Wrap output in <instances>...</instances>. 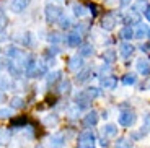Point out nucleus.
Instances as JSON below:
<instances>
[{"mask_svg": "<svg viewBox=\"0 0 150 148\" xmlns=\"http://www.w3.org/2000/svg\"><path fill=\"white\" fill-rule=\"evenodd\" d=\"M98 119H100V116H98V112H96V111H91V112H88V114H86L85 117H83V125H85V127L96 125Z\"/></svg>", "mask_w": 150, "mask_h": 148, "instance_id": "obj_8", "label": "nucleus"}, {"mask_svg": "<svg viewBox=\"0 0 150 148\" xmlns=\"http://www.w3.org/2000/svg\"><path fill=\"white\" fill-rule=\"evenodd\" d=\"M149 26L147 25H139V28H137V31L134 33V37L135 39H144V37H149Z\"/></svg>", "mask_w": 150, "mask_h": 148, "instance_id": "obj_15", "label": "nucleus"}, {"mask_svg": "<svg viewBox=\"0 0 150 148\" xmlns=\"http://www.w3.org/2000/svg\"><path fill=\"white\" fill-rule=\"evenodd\" d=\"M31 42H33V39H31V33H26V34H25V39H23V44H25V46H31Z\"/></svg>", "mask_w": 150, "mask_h": 148, "instance_id": "obj_41", "label": "nucleus"}, {"mask_svg": "<svg viewBox=\"0 0 150 148\" xmlns=\"http://www.w3.org/2000/svg\"><path fill=\"white\" fill-rule=\"evenodd\" d=\"M90 77H91V70H90V68H82L80 72H77L75 82H77V83H85Z\"/></svg>", "mask_w": 150, "mask_h": 148, "instance_id": "obj_12", "label": "nucleus"}, {"mask_svg": "<svg viewBox=\"0 0 150 148\" xmlns=\"http://www.w3.org/2000/svg\"><path fill=\"white\" fill-rule=\"evenodd\" d=\"M59 52H60V49L54 46V47H49L47 51L44 52V57H46V59H49V60H51V59H54V57H56L57 54H59Z\"/></svg>", "mask_w": 150, "mask_h": 148, "instance_id": "obj_29", "label": "nucleus"}, {"mask_svg": "<svg viewBox=\"0 0 150 148\" xmlns=\"http://www.w3.org/2000/svg\"><path fill=\"white\" fill-rule=\"evenodd\" d=\"M28 5H30V0H13L11 2V10L15 13H21Z\"/></svg>", "mask_w": 150, "mask_h": 148, "instance_id": "obj_11", "label": "nucleus"}, {"mask_svg": "<svg viewBox=\"0 0 150 148\" xmlns=\"http://www.w3.org/2000/svg\"><path fill=\"white\" fill-rule=\"evenodd\" d=\"M46 72H47V65L46 63H39L38 62L36 63V67H34V70L33 72H30V73H26L30 78H39V77H42V75H46Z\"/></svg>", "mask_w": 150, "mask_h": 148, "instance_id": "obj_6", "label": "nucleus"}, {"mask_svg": "<svg viewBox=\"0 0 150 148\" xmlns=\"http://www.w3.org/2000/svg\"><path fill=\"white\" fill-rule=\"evenodd\" d=\"M132 147V142L129 138H119L116 142V148H131Z\"/></svg>", "mask_w": 150, "mask_h": 148, "instance_id": "obj_32", "label": "nucleus"}, {"mask_svg": "<svg viewBox=\"0 0 150 148\" xmlns=\"http://www.w3.org/2000/svg\"><path fill=\"white\" fill-rule=\"evenodd\" d=\"M124 21H126V25H139L140 21V16L137 15V11H131V13H127L126 15V18H124Z\"/></svg>", "mask_w": 150, "mask_h": 148, "instance_id": "obj_18", "label": "nucleus"}, {"mask_svg": "<svg viewBox=\"0 0 150 148\" xmlns=\"http://www.w3.org/2000/svg\"><path fill=\"white\" fill-rule=\"evenodd\" d=\"M8 70H10V73L15 78L21 77V68L18 67V63H8Z\"/></svg>", "mask_w": 150, "mask_h": 148, "instance_id": "obj_28", "label": "nucleus"}, {"mask_svg": "<svg viewBox=\"0 0 150 148\" xmlns=\"http://www.w3.org/2000/svg\"><path fill=\"white\" fill-rule=\"evenodd\" d=\"M135 119H137V116H135V112L131 111V109H127V111H121L119 124L122 127H132L135 124Z\"/></svg>", "mask_w": 150, "mask_h": 148, "instance_id": "obj_3", "label": "nucleus"}, {"mask_svg": "<svg viewBox=\"0 0 150 148\" xmlns=\"http://www.w3.org/2000/svg\"><path fill=\"white\" fill-rule=\"evenodd\" d=\"M119 37L122 41H131L132 37H134V30H132V26H124L122 30L119 31Z\"/></svg>", "mask_w": 150, "mask_h": 148, "instance_id": "obj_13", "label": "nucleus"}, {"mask_svg": "<svg viewBox=\"0 0 150 148\" xmlns=\"http://www.w3.org/2000/svg\"><path fill=\"white\" fill-rule=\"evenodd\" d=\"M69 68H70V70H74V72L82 70V68H83V59L80 56L70 57V60H69Z\"/></svg>", "mask_w": 150, "mask_h": 148, "instance_id": "obj_9", "label": "nucleus"}, {"mask_svg": "<svg viewBox=\"0 0 150 148\" xmlns=\"http://www.w3.org/2000/svg\"><path fill=\"white\" fill-rule=\"evenodd\" d=\"M44 124H47V125H56L57 124V116H54V117H46Z\"/></svg>", "mask_w": 150, "mask_h": 148, "instance_id": "obj_39", "label": "nucleus"}, {"mask_svg": "<svg viewBox=\"0 0 150 148\" xmlns=\"http://www.w3.org/2000/svg\"><path fill=\"white\" fill-rule=\"evenodd\" d=\"M116 85H117V80L114 77H105V78H101V86L105 90H114V88H116Z\"/></svg>", "mask_w": 150, "mask_h": 148, "instance_id": "obj_14", "label": "nucleus"}, {"mask_svg": "<svg viewBox=\"0 0 150 148\" xmlns=\"http://www.w3.org/2000/svg\"><path fill=\"white\" fill-rule=\"evenodd\" d=\"M4 68H8V63L5 60H0V70H4Z\"/></svg>", "mask_w": 150, "mask_h": 148, "instance_id": "obj_45", "label": "nucleus"}, {"mask_svg": "<svg viewBox=\"0 0 150 148\" xmlns=\"http://www.w3.org/2000/svg\"><path fill=\"white\" fill-rule=\"evenodd\" d=\"M65 42H67V46H70V47H79V46H82V36H80L79 33H72L65 37Z\"/></svg>", "mask_w": 150, "mask_h": 148, "instance_id": "obj_7", "label": "nucleus"}, {"mask_svg": "<svg viewBox=\"0 0 150 148\" xmlns=\"http://www.w3.org/2000/svg\"><path fill=\"white\" fill-rule=\"evenodd\" d=\"M91 99L85 94V91H80L77 96H75V104H77V107L79 109H86V107L90 106Z\"/></svg>", "mask_w": 150, "mask_h": 148, "instance_id": "obj_5", "label": "nucleus"}, {"mask_svg": "<svg viewBox=\"0 0 150 148\" xmlns=\"http://www.w3.org/2000/svg\"><path fill=\"white\" fill-rule=\"evenodd\" d=\"M57 21H59L60 30H69V28L72 26V21H70V18H69V16H65L64 13H62V16H60V18L57 20Z\"/></svg>", "mask_w": 150, "mask_h": 148, "instance_id": "obj_26", "label": "nucleus"}, {"mask_svg": "<svg viewBox=\"0 0 150 148\" xmlns=\"http://www.w3.org/2000/svg\"><path fill=\"white\" fill-rule=\"evenodd\" d=\"M95 133L91 130H83L79 135V148H93Z\"/></svg>", "mask_w": 150, "mask_h": 148, "instance_id": "obj_2", "label": "nucleus"}, {"mask_svg": "<svg viewBox=\"0 0 150 148\" xmlns=\"http://www.w3.org/2000/svg\"><path fill=\"white\" fill-rule=\"evenodd\" d=\"M10 135H11V133L8 132V130L0 132V143H8V142H10Z\"/></svg>", "mask_w": 150, "mask_h": 148, "instance_id": "obj_36", "label": "nucleus"}, {"mask_svg": "<svg viewBox=\"0 0 150 148\" xmlns=\"http://www.w3.org/2000/svg\"><path fill=\"white\" fill-rule=\"evenodd\" d=\"M83 91H85V94L90 98V99H95V98L101 96V90H100V88H95V86H90V88L83 90Z\"/></svg>", "mask_w": 150, "mask_h": 148, "instance_id": "obj_23", "label": "nucleus"}, {"mask_svg": "<svg viewBox=\"0 0 150 148\" xmlns=\"http://www.w3.org/2000/svg\"><path fill=\"white\" fill-rule=\"evenodd\" d=\"M8 86H10V82H8L5 77H0V90H8Z\"/></svg>", "mask_w": 150, "mask_h": 148, "instance_id": "obj_38", "label": "nucleus"}, {"mask_svg": "<svg viewBox=\"0 0 150 148\" xmlns=\"http://www.w3.org/2000/svg\"><path fill=\"white\" fill-rule=\"evenodd\" d=\"M80 57H90V56H93V52H95V49H93V46L91 44H82L80 46Z\"/></svg>", "mask_w": 150, "mask_h": 148, "instance_id": "obj_20", "label": "nucleus"}, {"mask_svg": "<svg viewBox=\"0 0 150 148\" xmlns=\"http://www.w3.org/2000/svg\"><path fill=\"white\" fill-rule=\"evenodd\" d=\"M135 47L131 44V42H122V44L119 46V52H121V56L124 57V59H127V57H131L132 54H134Z\"/></svg>", "mask_w": 150, "mask_h": 148, "instance_id": "obj_10", "label": "nucleus"}, {"mask_svg": "<svg viewBox=\"0 0 150 148\" xmlns=\"http://www.w3.org/2000/svg\"><path fill=\"white\" fill-rule=\"evenodd\" d=\"M51 42H54V44H57V42L62 41V36H60L59 33H49V37H47Z\"/></svg>", "mask_w": 150, "mask_h": 148, "instance_id": "obj_34", "label": "nucleus"}, {"mask_svg": "<svg viewBox=\"0 0 150 148\" xmlns=\"http://www.w3.org/2000/svg\"><path fill=\"white\" fill-rule=\"evenodd\" d=\"M62 80V72L60 70H56V72H51L47 75V85H54V83L60 82Z\"/></svg>", "mask_w": 150, "mask_h": 148, "instance_id": "obj_21", "label": "nucleus"}, {"mask_svg": "<svg viewBox=\"0 0 150 148\" xmlns=\"http://www.w3.org/2000/svg\"><path fill=\"white\" fill-rule=\"evenodd\" d=\"M70 86H72V83L69 82V80H60V85H59V88H57V91L69 93V91H70Z\"/></svg>", "mask_w": 150, "mask_h": 148, "instance_id": "obj_31", "label": "nucleus"}, {"mask_svg": "<svg viewBox=\"0 0 150 148\" xmlns=\"http://www.w3.org/2000/svg\"><path fill=\"white\" fill-rule=\"evenodd\" d=\"M129 2H131V0H121V4H122V5H127Z\"/></svg>", "mask_w": 150, "mask_h": 148, "instance_id": "obj_46", "label": "nucleus"}, {"mask_svg": "<svg viewBox=\"0 0 150 148\" xmlns=\"http://www.w3.org/2000/svg\"><path fill=\"white\" fill-rule=\"evenodd\" d=\"M116 23H117L116 16L112 15V13H106V15L103 16V20H101V28L106 30V31H111L112 28L116 26Z\"/></svg>", "mask_w": 150, "mask_h": 148, "instance_id": "obj_4", "label": "nucleus"}, {"mask_svg": "<svg viewBox=\"0 0 150 148\" xmlns=\"http://www.w3.org/2000/svg\"><path fill=\"white\" fill-rule=\"evenodd\" d=\"M44 15H46V21L51 25V23H56L57 20L62 16V10H60L59 7H56V5H52V4H47L46 5Z\"/></svg>", "mask_w": 150, "mask_h": 148, "instance_id": "obj_1", "label": "nucleus"}, {"mask_svg": "<svg viewBox=\"0 0 150 148\" xmlns=\"http://www.w3.org/2000/svg\"><path fill=\"white\" fill-rule=\"evenodd\" d=\"M103 59H105L106 63H114V60H116V52L112 51V49H108V51L103 52Z\"/></svg>", "mask_w": 150, "mask_h": 148, "instance_id": "obj_25", "label": "nucleus"}, {"mask_svg": "<svg viewBox=\"0 0 150 148\" xmlns=\"http://www.w3.org/2000/svg\"><path fill=\"white\" fill-rule=\"evenodd\" d=\"M7 56L8 57H13V59H18V57H21V51H20L18 47H15V46H8Z\"/></svg>", "mask_w": 150, "mask_h": 148, "instance_id": "obj_27", "label": "nucleus"}, {"mask_svg": "<svg viewBox=\"0 0 150 148\" xmlns=\"http://www.w3.org/2000/svg\"><path fill=\"white\" fill-rule=\"evenodd\" d=\"M88 10H90L91 16H96V13H98V7H96L95 4H90V5H88Z\"/></svg>", "mask_w": 150, "mask_h": 148, "instance_id": "obj_42", "label": "nucleus"}, {"mask_svg": "<svg viewBox=\"0 0 150 148\" xmlns=\"http://www.w3.org/2000/svg\"><path fill=\"white\" fill-rule=\"evenodd\" d=\"M142 90H150V77H147L145 83H142V86H140Z\"/></svg>", "mask_w": 150, "mask_h": 148, "instance_id": "obj_43", "label": "nucleus"}, {"mask_svg": "<svg viewBox=\"0 0 150 148\" xmlns=\"http://www.w3.org/2000/svg\"><path fill=\"white\" fill-rule=\"evenodd\" d=\"M135 82H137V75L135 73H126L122 77V85H126V86L135 85Z\"/></svg>", "mask_w": 150, "mask_h": 148, "instance_id": "obj_24", "label": "nucleus"}, {"mask_svg": "<svg viewBox=\"0 0 150 148\" xmlns=\"http://www.w3.org/2000/svg\"><path fill=\"white\" fill-rule=\"evenodd\" d=\"M137 70L139 73H142L144 77H150V63L147 60H139L137 62Z\"/></svg>", "mask_w": 150, "mask_h": 148, "instance_id": "obj_16", "label": "nucleus"}, {"mask_svg": "<svg viewBox=\"0 0 150 148\" xmlns=\"http://www.w3.org/2000/svg\"><path fill=\"white\" fill-rule=\"evenodd\" d=\"M11 114H13V112H11V109H7V107L0 109V119H8Z\"/></svg>", "mask_w": 150, "mask_h": 148, "instance_id": "obj_37", "label": "nucleus"}, {"mask_svg": "<svg viewBox=\"0 0 150 148\" xmlns=\"http://www.w3.org/2000/svg\"><path fill=\"white\" fill-rule=\"evenodd\" d=\"M72 10H74V15H75V16H83V15L86 13L85 7H83L82 4H75L74 7H72Z\"/></svg>", "mask_w": 150, "mask_h": 148, "instance_id": "obj_30", "label": "nucleus"}, {"mask_svg": "<svg viewBox=\"0 0 150 148\" xmlns=\"http://www.w3.org/2000/svg\"><path fill=\"white\" fill-rule=\"evenodd\" d=\"M103 135L106 137H116L117 135V125H114V124H108V125L103 127Z\"/></svg>", "mask_w": 150, "mask_h": 148, "instance_id": "obj_17", "label": "nucleus"}, {"mask_svg": "<svg viewBox=\"0 0 150 148\" xmlns=\"http://www.w3.org/2000/svg\"><path fill=\"white\" fill-rule=\"evenodd\" d=\"M147 132H149L147 127H142L139 132H132V138H135V140H137V138H142V137H145V135H147Z\"/></svg>", "mask_w": 150, "mask_h": 148, "instance_id": "obj_35", "label": "nucleus"}, {"mask_svg": "<svg viewBox=\"0 0 150 148\" xmlns=\"http://www.w3.org/2000/svg\"><path fill=\"white\" fill-rule=\"evenodd\" d=\"M65 142V137H64V133H56V135H52L51 137V145H52L54 148H59L62 147Z\"/></svg>", "mask_w": 150, "mask_h": 148, "instance_id": "obj_19", "label": "nucleus"}, {"mask_svg": "<svg viewBox=\"0 0 150 148\" xmlns=\"http://www.w3.org/2000/svg\"><path fill=\"white\" fill-rule=\"evenodd\" d=\"M28 122L26 116H21V117H16L11 121V127H20V125H25V124Z\"/></svg>", "mask_w": 150, "mask_h": 148, "instance_id": "obj_33", "label": "nucleus"}, {"mask_svg": "<svg viewBox=\"0 0 150 148\" xmlns=\"http://www.w3.org/2000/svg\"><path fill=\"white\" fill-rule=\"evenodd\" d=\"M7 23H8L7 16L0 13V30H5V26H7Z\"/></svg>", "mask_w": 150, "mask_h": 148, "instance_id": "obj_40", "label": "nucleus"}, {"mask_svg": "<svg viewBox=\"0 0 150 148\" xmlns=\"http://www.w3.org/2000/svg\"><path fill=\"white\" fill-rule=\"evenodd\" d=\"M144 16L150 21V5H147V7H145V10H144Z\"/></svg>", "mask_w": 150, "mask_h": 148, "instance_id": "obj_44", "label": "nucleus"}, {"mask_svg": "<svg viewBox=\"0 0 150 148\" xmlns=\"http://www.w3.org/2000/svg\"><path fill=\"white\" fill-rule=\"evenodd\" d=\"M10 106H11V109H23V107L26 106V101L20 96H15V98H11Z\"/></svg>", "mask_w": 150, "mask_h": 148, "instance_id": "obj_22", "label": "nucleus"}]
</instances>
